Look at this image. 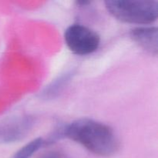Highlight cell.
Here are the masks:
<instances>
[{
    "label": "cell",
    "mask_w": 158,
    "mask_h": 158,
    "mask_svg": "<svg viewBox=\"0 0 158 158\" xmlns=\"http://www.w3.org/2000/svg\"><path fill=\"white\" fill-rule=\"evenodd\" d=\"M64 135L96 155L110 157L118 151L120 141L108 125L89 118H80L68 124Z\"/></svg>",
    "instance_id": "1"
},
{
    "label": "cell",
    "mask_w": 158,
    "mask_h": 158,
    "mask_svg": "<svg viewBox=\"0 0 158 158\" xmlns=\"http://www.w3.org/2000/svg\"><path fill=\"white\" fill-rule=\"evenodd\" d=\"M105 6L112 16L123 23L146 25L157 19L158 2L154 0H107Z\"/></svg>",
    "instance_id": "2"
},
{
    "label": "cell",
    "mask_w": 158,
    "mask_h": 158,
    "mask_svg": "<svg viewBox=\"0 0 158 158\" xmlns=\"http://www.w3.org/2000/svg\"><path fill=\"white\" fill-rule=\"evenodd\" d=\"M64 40L69 50L74 54L86 56L97 50L100 37L95 31L81 24H73L66 29Z\"/></svg>",
    "instance_id": "3"
},
{
    "label": "cell",
    "mask_w": 158,
    "mask_h": 158,
    "mask_svg": "<svg viewBox=\"0 0 158 158\" xmlns=\"http://www.w3.org/2000/svg\"><path fill=\"white\" fill-rule=\"evenodd\" d=\"M29 117H19L0 123V143H12L23 138L32 128Z\"/></svg>",
    "instance_id": "4"
},
{
    "label": "cell",
    "mask_w": 158,
    "mask_h": 158,
    "mask_svg": "<svg viewBox=\"0 0 158 158\" xmlns=\"http://www.w3.org/2000/svg\"><path fill=\"white\" fill-rule=\"evenodd\" d=\"M157 27H138L131 31V38L140 47L152 55L158 50V32Z\"/></svg>",
    "instance_id": "5"
},
{
    "label": "cell",
    "mask_w": 158,
    "mask_h": 158,
    "mask_svg": "<svg viewBox=\"0 0 158 158\" xmlns=\"http://www.w3.org/2000/svg\"><path fill=\"white\" fill-rule=\"evenodd\" d=\"M45 140L41 137L34 139L19 150L12 158H30L44 145Z\"/></svg>",
    "instance_id": "6"
},
{
    "label": "cell",
    "mask_w": 158,
    "mask_h": 158,
    "mask_svg": "<svg viewBox=\"0 0 158 158\" xmlns=\"http://www.w3.org/2000/svg\"><path fill=\"white\" fill-rule=\"evenodd\" d=\"M63 154L56 151H50L44 153L38 158H63Z\"/></svg>",
    "instance_id": "7"
}]
</instances>
